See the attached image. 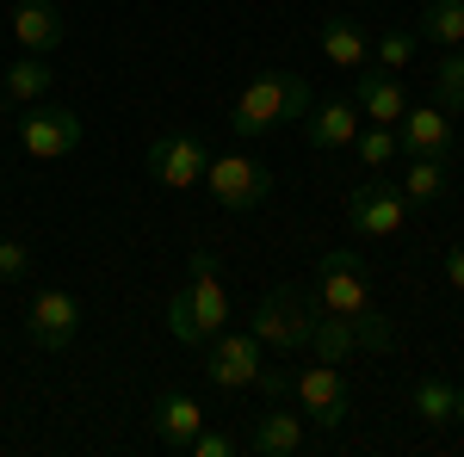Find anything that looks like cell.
Masks as SVG:
<instances>
[{
	"mask_svg": "<svg viewBox=\"0 0 464 457\" xmlns=\"http://www.w3.org/2000/svg\"><path fill=\"white\" fill-rule=\"evenodd\" d=\"M316 297H322V309L353 316L359 328H365V352H391L396 347L391 316H384L378 297H372V266L359 260L353 247H328V253L316 260Z\"/></svg>",
	"mask_w": 464,
	"mask_h": 457,
	"instance_id": "obj_1",
	"label": "cell"
},
{
	"mask_svg": "<svg viewBox=\"0 0 464 457\" xmlns=\"http://www.w3.org/2000/svg\"><path fill=\"white\" fill-rule=\"evenodd\" d=\"M192 272L179 284L174 297H168V334H174L179 347H205L211 334L229 328V290H223V272H217V253L211 247H192V260H186Z\"/></svg>",
	"mask_w": 464,
	"mask_h": 457,
	"instance_id": "obj_2",
	"label": "cell"
},
{
	"mask_svg": "<svg viewBox=\"0 0 464 457\" xmlns=\"http://www.w3.org/2000/svg\"><path fill=\"white\" fill-rule=\"evenodd\" d=\"M316 106V93H310V81L297 69H260L236 93V106H229V130L236 137H266V130H279L291 118H310Z\"/></svg>",
	"mask_w": 464,
	"mask_h": 457,
	"instance_id": "obj_3",
	"label": "cell"
},
{
	"mask_svg": "<svg viewBox=\"0 0 464 457\" xmlns=\"http://www.w3.org/2000/svg\"><path fill=\"white\" fill-rule=\"evenodd\" d=\"M316 316H322L316 284H273V290L254 303L248 334H254L266 352L297 358V352H310V328H316Z\"/></svg>",
	"mask_w": 464,
	"mask_h": 457,
	"instance_id": "obj_4",
	"label": "cell"
},
{
	"mask_svg": "<svg viewBox=\"0 0 464 457\" xmlns=\"http://www.w3.org/2000/svg\"><path fill=\"white\" fill-rule=\"evenodd\" d=\"M205 186H211V198L229 216H248V211H260V205L273 198V167L254 161V155H211Z\"/></svg>",
	"mask_w": 464,
	"mask_h": 457,
	"instance_id": "obj_5",
	"label": "cell"
},
{
	"mask_svg": "<svg viewBox=\"0 0 464 457\" xmlns=\"http://www.w3.org/2000/svg\"><path fill=\"white\" fill-rule=\"evenodd\" d=\"M402 223H409V198H402V186H396L391 174H372L347 192V229H353V235L391 242Z\"/></svg>",
	"mask_w": 464,
	"mask_h": 457,
	"instance_id": "obj_6",
	"label": "cell"
},
{
	"mask_svg": "<svg viewBox=\"0 0 464 457\" xmlns=\"http://www.w3.org/2000/svg\"><path fill=\"white\" fill-rule=\"evenodd\" d=\"M260 365H266V347L254 340L248 328L236 334V328H223V334H211L205 340V384L211 389H254V377H260Z\"/></svg>",
	"mask_w": 464,
	"mask_h": 457,
	"instance_id": "obj_7",
	"label": "cell"
},
{
	"mask_svg": "<svg viewBox=\"0 0 464 457\" xmlns=\"http://www.w3.org/2000/svg\"><path fill=\"white\" fill-rule=\"evenodd\" d=\"M74 334H81V297L63 290V284H44L25 309V340L37 352H69Z\"/></svg>",
	"mask_w": 464,
	"mask_h": 457,
	"instance_id": "obj_8",
	"label": "cell"
},
{
	"mask_svg": "<svg viewBox=\"0 0 464 457\" xmlns=\"http://www.w3.org/2000/svg\"><path fill=\"white\" fill-rule=\"evenodd\" d=\"M291 395H297V408L310 414V426H322V433H334V426L353 414L347 377H341L334 365H322V358H310L304 371H291Z\"/></svg>",
	"mask_w": 464,
	"mask_h": 457,
	"instance_id": "obj_9",
	"label": "cell"
},
{
	"mask_svg": "<svg viewBox=\"0 0 464 457\" xmlns=\"http://www.w3.org/2000/svg\"><path fill=\"white\" fill-rule=\"evenodd\" d=\"M19 148L32 161H63L81 148V111L69 106H25L19 111Z\"/></svg>",
	"mask_w": 464,
	"mask_h": 457,
	"instance_id": "obj_10",
	"label": "cell"
},
{
	"mask_svg": "<svg viewBox=\"0 0 464 457\" xmlns=\"http://www.w3.org/2000/svg\"><path fill=\"white\" fill-rule=\"evenodd\" d=\"M205 167H211V148L192 137V130H155V137H149V174L161 179L168 192L198 186Z\"/></svg>",
	"mask_w": 464,
	"mask_h": 457,
	"instance_id": "obj_11",
	"label": "cell"
},
{
	"mask_svg": "<svg viewBox=\"0 0 464 457\" xmlns=\"http://www.w3.org/2000/svg\"><path fill=\"white\" fill-rule=\"evenodd\" d=\"M149 426H155V445L161 452H179L198 439V426H205V408H198V395H186V389H161L155 395V408H149Z\"/></svg>",
	"mask_w": 464,
	"mask_h": 457,
	"instance_id": "obj_12",
	"label": "cell"
},
{
	"mask_svg": "<svg viewBox=\"0 0 464 457\" xmlns=\"http://www.w3.org/2000/svg\"><path fill=\"white\" fill-rule=\"evenodd\" d=\"M353 106H359V118H372V124H396L402 111H409V93H402V74H391V69H365L353 74Z\"/></svg>",
	"mask_w": 464,
	"mask_h": 457,
	"instance_id": "obj_13",
	"label": "cell"
},
{
	"mask_svg": "<svg viewBox=\"0 0 464 457\" xmlns=\"http://www.w3.org/2000/svg\"><path fill=\"white\" fill-rule=\"evenodd\" d=\"M13 37H19V50L50 56V50L69 37V19H63L56 0H19V6H13Z\"/></svg>",
	"mask_w": 464,
	"mask_h": 457,
	"instance_id": "obj_14",
	"label": "cell"
},
{
	"mask_svg": "<svg viewBox=\"0 0 464 457\" xmlns=\"http://www.w3.org/2000/svg\"><path fill=\"white\" fill-rule=\"evenodd\" d=\"M242 445H248L254 457H291L297 445H304V408H266V414H254V426L242 433Z\"/></svg>",
	"mask_w": 464,
	"mask_h": 457,
	"instance_id": "obj_15",
	"label": "cell"
},
{
	"mask_svg": "<svg viewBox=\"0 0 464 457\" xmlns=\"http://www.w3.org/2000/svg\"><path fill=\"white\" fill-rule=\"evenodd\" d=\"M396 142H402V155H452V111L409 106L396 118Z\"/></svg>",
	"mask_w": 464,
	"mask_h": 457,
	"instance_id": "obj_16",
	"label": "cell"
},
{
	"mask_svg": "<svg viewBox=\"0 0 464 457\" xmlns=\"http://www.w3.org/2000/svg\"><path fill=\"white\" fill-rule=\"evenodd\" d=\"M304 137H310V148H316V155L353 148V137H359V106H353V100H328V106H310V118H304Z\"/></svg>",
	"mask_w": 464,
	"mask_h": 457,
	"instance_id": "obj_17",
	"label": "cell"
},
{
	"mask_svg": "<svg viewBox=\"0 0 464 457\" xmlns=\"http://www.w3.org/2000/svg\"><path fill=\"white\" fill-rule=\"evenodd\" d=\"M347 352H365V328H359L353 316L322 309L316 328H310V358H322V365H347Z\"/></svg>",
	"mask_w": 464,
	"mask_h": 457,
	"instance_id": "obj_18",
	"label": "cell"
},
{
	"mask_svg": "<svg viewBox=\"0 0 464 457\" xmlns=\"http://www.w3.org/2000/svg\"><path fill=\"white\" fill-rule=\"evenodd\" d=\"M316 43H322V56H328L334 69H365V62H372V32H365L359 19H322Z\"/></svg>",
	"mask_w": 464,
	"mask_h": 457,
	"instance_id": "obj_19",
	"label": "cell"
},
{
	"mask_svg": "<svg viewBox=\"0 0 464 457\" xmlns=\"http://www.w3.org/2000/svg\"><path fill=\"white\" fill-rule=\"evenodd\" d=\"M50 81H56V69H50V56H19V62H6L0 69V87H6V100L13 106H37L44 93H50Z\"/></svg>",
	"mask_w": 464,
	"mask_h": 457,
	"instance_id": "obj_20",
	"label": "cell"
},
{
	"mask_svg": "<svg viewBox=\"0 0 464 457\" xmlns=\"http://www.w3.org/2000/svg\"><path fill=\"white\" fill-rule=\"evenodd\" d=\"M402 198H409V211L415 205H440L446 198V155H409V167H402Z\"/></svg>",
	"mask_w": 464,
	"mask_h": 457,
	"instance_id": "obj_21",
	"label": "cell"
},
{
	"mask_svg": "<svg viewBox=\"0 0 464 457\" xmlns=\"http://www.w3.org/2000/svg\"><path fill=\"white\" fill-rule=\"evenodd\" d=\"M415 37L433 43V50H464V0H428Z\"/></svg>",
	"mask_w": 464,
	"mask_h": 457,
	"instance_id": "obj_22",
	"label": "cell"
},
{
	"mask_svg": "<svg viewBox=\"0 0 464 457\" xmlns=\"http://www.w3.org/2000/svg\"><path fill=\"white\" fill-rule=\"evenodd\" d=\"M409 408H415V421L421 426H446L452 421V408H459V384H446V377H415L409 384Z\"/></svg>",
	"mask_w": 464,
	"mask_h": 457,
	"instance_id": "obj_23",
	"label": "cell"
},
{
	"mask_svg": "<svg viewBox=\"0 0 464 457\" xmlns=\"http://www.w3.org/2000/svg\"><path fill=\"white\" fill-rule=\"evenodd\" d=\"M433 106H440V111H464V50H440V69H433Z\"/></svg>",
	"mask_w": 464,
	"mask_h": 457,
	"instance_id": "obj_24",
	"label": "cell"
},
{
	"mask_svg": "<svg viewBox=\"0 0 464 457\" xmlns=\"http://www.w3.org/2000/svg\"><path fill=\"white\" fill-rule=\"evenodd\" d=\"M353 155L372 167V174H384L396 155H402V142H396V124H372V130H359L353 137Z\"/></svg>",
	"mask_w": 464,
	"mask_h": 457,
	"instance_id": "obj_25",
	"label": "cell"
},
{
	"mask_svg": "<svg viewBox=\"0 0 464 457\" xmlns=\"http://www.w3.org/2000/svg\"><path fill=\"white\" fill-rule=\"evenodd\" d=\"M415 43H421L415 32H384V37H372V69L402 74L409 62H415Z\"/></svg>",
	"mask_w": 464,
	"mask_h": 457,
	"instance_id": "obj_26",
	"label": "cell"
},
{
	"mask_svg": "<svg viewBox=\"0 0 464 457\" xmlns=\"http://www.w3.org/2000/svg\"><path fill=\"white\" fill-rule=\"evenodd\" d=\"M242 452V433H223V426H198V439L186 445V457H236Z\"/></svg>",
	"mask_w": 464,
	"mask_h": 457,
	"instance_id": "obj_27",
	"label": "cell"
},
{
	"mask_svg": "<svg viewBox=\"0 0 464 457\" xmlns=\"http://www.w3.org/2000/svg\"><path fill=\"white\" fill-rule=\"evenodd\" d=\"M19 279H32V247L19 235H0V284H19Z\"/></svg>",
	"mask_w": 464,
	"mask_h": 457,
	"instance_id": "obj_28",
	"label": "cell"
},
{
	"mask_svg": "<svg viewBox=\"0 0 464 457\" xmlns=\"http://www.w3.org/2000/svg\"><path fill=\"white\" fill-rule=\"evenodd\" d=\"M254 389L279 402V395H291V371H273V365H260V377H254Z\"/></svg>",
	"mask_w": 464,
	"mask_h": 457,
	"instance_id": "obj_29",
	"label": "cell"
},
{
	"mask_svg": "<svg viewBox=\"0 0 464 457\" xmlns=\"http://www.w3.org/2000/svg\"><path fill=\"white\" fill-rule=\"evenodd\" d=\"M446 284H452V290H464V247H452V253H446Z\"/></svg>",
	"mask_w": 464,
	"mask_h": 457,
	"instance_id": "obj_30",
	"label": "cell"
},
{
	"mask_svg": "<svg viewBox=\"0 0 464 457\" xmlns=\"http://www.w3.org/2000/svg\"><path fill=\"white\" fill-rule=\"evenodd\" d=\"M452 421H459V426H464V384H459V408H452Z\"/></svg>",
	"mask_w": 464,
	"mask_h": 457,
	"instance_id": "obj_31",
	"label": "cell"
},
{
	"mask_svg": "<svg viewBox=\"0 0 464 457\" xmlns=\"http://www.w3.org/2000/svg\"><path fill=\"white\" fill-rule=\"evenodd\" d=\"M0 106H6V87H0Z\"/></svg>",
	"mask_w": 464,
	"mask_h": 457,
	"instance_id": "obj_32",
	"label": "cell"
}]
</instances>
